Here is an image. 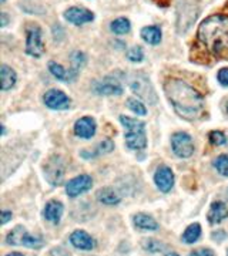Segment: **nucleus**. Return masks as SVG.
<instances>
[{"instance_id": "nucleus-1", "label": "nucleus", "mask_w": 228, "mask_h": 256, "mask_svg": "<svg viewBox=\"0 0 228 256\" xmlns=\"http://www.w3.org/2000/svg\"><path fill=\"white\" fill-rule=\"evenodd\" d=\"M197 46L207 57L228 58V14H212L200 24Z\"/></svg>"}, {"instance_id": "nucleus-2", "label": "nucleus", "mask_w": 228, "mask_h": 256, "mask_svg": "<svg viewBox=\"0 0 228 256\" xmlns=\"http://www.w3.org/2000/svg\"><path fill=\"white\" fill-rule=\"evenodd\" d=\"M164 91L177 114L186 120H194L204 110V101L198 91L178 78H171L164 84Z\"/></svg>"}, {"instance_id": "nucleus-3", "label": "nucleus", "mask_w": 228, "mask_h": 256, "mask_svg": "<svg viewBox=\"0 0 228 256\" xmlns=\"http://www.w3.org/2000/svg\"><path fill=\"white\" fill-rule=\"evenodd\" d=\"M198 16V4L194 0H180L177 6V30L186 33Z\"/></svg>"}, {"instance_id": "nucleus-4", "label": "nucleus", "mask_w": 228, "mask_h": 256, "mask_svg": "<svg viewBox=\"0 0 228 256\" xmlns=\"http://www.w3.org/2000/svg\"><path fill=\"white\" fill-rule=\"evenodd\" d=\"M44 172H46V180L52 185H60L64 180V174H66V167L64 161L62 160V157L53 155L44 165Z\"/></svg>"}, {"instance_id": "nucleus-5", "label": "nucleus", "mask_w": 228, "mask_h": 256, "mask_svg": "<svg viewBox=\"0 0 228 256\" xmlns=\"http://www.w3.org/2000/svg\"><path fill=\"white\" fill-rule=\"evenodd\" d=\"M128 84L136 94H138L148 103H156V93L152 90L148 78L142 74H133L128 77Z\"/></svg>"}, {"instance_id": "nucleus-6", "label": "nucleus", "mask_w": 228, "mask_h": 256, "mask_svg": "<svg viewBox=\"0 0 228 256\" xmlns=\"http://www.w3.org/2000/svg\"><path fill=\"white\" fill-rule=\"evenodd\" d=\"M26 53L32 57H40L44 53V44L42 40V30L38 26H28L26 28Z\"/></svg>"}, {"instance_id": "nucleus-7", "label": "nucleus", "mask_w": 228, "mask_h": 256, "mask_svg": "<svg viewBox=\"0 0 228 256\" xmlns=\"http://www.w3.org/2000/svg\"><path fill=\"white\" fill-rule=\"evenodd\" d=\"M172 151L180 158H188L194 152V144L188 134L176 133L171 137Z\"/></svg>"}, {"instance_id": "nucleus-8", "label": "nucleus", "mask_w": 228, "mask_h": 256, "mask_svg": "<svg viewBox=\"0 0 228 256\" xmlns=\"http://www.w3.org/2000/svg\"><path fill=\"white\" fill-rule=\"evenodd\" d=\"M93 185V180L90 175H78L72 181H68L66 185V192L68 197L76 198L78 195L84 194L92 188Z\"/></svg>"}, {"instance_id": "nucleus-9", "label": "nucleus", "mask_w": 228, "mask_h": 256, "mask_svg": "<svg viewBox=\"0 0 228 256\" xmlns=\"http://www.w3.org/2000/svg\"><path fill=\"white\" fill-rule=\"evenodd\" d=\"M43 101L52 110H67L70 107V98L60 90H48Z\"/></svg>"}, {"instance_id": "nucleus-10", "label": "nucleus", "mask_w": 228, "mask_h": 256, "mask_svg": "<svg viewBox=\"0 0 228 256\" xmlns=\"http://www.w3.org/2000/svg\"><path fill=\"white\" fill-rule=\"evenodd\" d=\"M96 94L100 95H118L123 94L122 84L112 77H106L102 81H96L93 85Z\"/></svg>"}, {"instance_id": "nucleus-11", "label": "nucleus", "mask_w": 228, "mask_h": 256, "mask_svg": "<svg viewBox=\"0 0 228 256\" xmlns=\"http://www.w3.org/2000/svg\"><path fill=\"white\" fill-rule=\"evenodd\" d=\"M64 17L70 23L77 24V26H82V24L88 23V21H92V20L94 19V14L90 10L83 9V7H70L68 10H66Z\"/></svg>"}, {"instance_id": "nucleus-12", "label": "nucleus", "mask_w": 228, "mask_h": 256, "mask_svg": "<svg viewBox=\"0 0 228 256\" xmlns=\"http://www.w3.org/2000/svg\"><path fill=\"white\" fill-rule=\"evenodd\" d=\"M154 181H156L158 190L162 192H168L174 185V174L168 167H160L156 172Z\"/></svg>"}, {"instance_id": "nucleus-13", "label": "nucleus", "mask_w": 228, "mask_h": 256, "mask_svg": "<svg viewBox=\"0 0 228 256\" xmlns=\"http://www.w3.org/2000/svg\"><path fill=\"white\" fill-rule=\"evenodd\" d=\"M74 133L80 138H92L96 134V121L92 117H83L74 124Z\"/></svg>"}, {"instance_id": "nucleus-14", "label": "nucleus", "mask_w": 228, "mask_h": 256, "mask_svg": "<svg viewBox=\"0 0 228 256\" xmlns=\"http://www.w3.org/2000/svg\"><path fill=\"white\" fill-rule=\"evenodd\" d=\"M72 245L77 249H83V251H92L94 248V241L84 231H74L70 237Z\"/></svg>"}, {"instance_id": "nucleus-15", "label": "nucleus", "mask_w": 228, "mask_h": 256, "mask_svg": "<svg viewBox=\"0 0 228 256\" xmlns=\"http://www.w3.org/2000/svg\"><path fill=\"white\" fill-rule=\"evenodd\" d=\"M208 221L210 224H220L221 221H224L226 218H228V207L227 204L221 202V201H217L211 205L208 212Z\"/></svg>"}, {"instance_id": "nucleus-16", "label": "nucleus", "mask_w": 228, "mask_h": 256, "mask_svg": "<svg viewBox=\"0 0 228 256\" xmlns=\"http://www.w3.org/2000/svg\"><path fill=\"white\" fill-rule=\"evenodd\" d=\"M126 142L132 150H142L147 145V138L144 131H128L126 134Z\"/></svg>"}, {"instance_id": "nucleus-17", "label": "nucleus", "mask_w": 228, "mask_h": 256, "mask_svg": "<svg viewBox=\"0 0 228 256\" xmlns=\"http://www.w3.org/2000/svg\"><path fill=\"white\" fill-rule=\"evenodd\" d=\"M63 215V205L58 201H50L46 204L44 208V218L48 219V222L57 224Z\"/></svg>"}, {"instance_id": "nucleus-18", "label": "nucleus", "mask_w": 228, "mask_h": 256, "mask_svg": "<svg viewBox=\"0 0 228 256\" xmlns=\"http://www.w3.org/2000/svg\"><path fill=\"white\" fill-rule=\"evenodd\" d=\"M48 70H50V73L56 77V78L63 80V81H72V80L77 76V71H74L73 68L67 71V70H64L63 67L60 66V64H57V63H54V61H50V63H48Z\"/></svg>"}, {"instance_id": "nucleus-19", "label": "nucleus", "mask_w": 228, "mask_h": 256, "mask_svg": "<svg viewBox=\"0 0 228 256\" xmlns=\"http://www.w3.org/2000/svg\"><path fill=\"white\" fill-rule=\"evenodd\" d=\"M134 225L138 229H142V231H156V229H158V224L150 215H146V214L134 215Z\"/></svg>"}, {"instance_id": "nucleus-20", "label": "nucleus", "mask_w": 228, "mask_h": 256, "mask_svg": "<svg viewBox=\"0 0 228 256\" xmlns=\"http://www.w3.org/2000/svg\"><path fill=\"white\" fill-rule=\"evenodd\" d=\"M0 78H2V90L8 91L16 83V73L9 66L0 67Z\"/></svg>"}, {"instance_id": "nucleus-21", "label": "nucleus", "mask_w": 228, "mask_h": 256, "mask_svg": "<svg viewBox=\"0 0 228 256\" xmlns=\"http://www.w3.org/2000/svg\"><path fill=\"white\" fill-rule=\"evenodd\" d=\"M142 37L148 44H158L162 40V30L157 26H148L142 30Z\"/></svg>"}, {"instance_id": "nucleus-22", "label": "nucleus", "mask_w": 228, "mask_h": 256, "mask_svg": "<svg viewBox=\"0 0 228 256\" xmlns=\"http://www.w3.org/2000/svg\"><path fill=\"white\" fill-rule=\"evenodd\" d=\"M97 199L106 205H116L120 202V197L112 188H102L97 192Z\"/></svg>"}, {"instance_id": "nucleus-23", "label": "nucleus", "mask_w": 228, "mask_h": 256, "mask_svg": "<svg viewBox=\"0 0 228 256\" xmlns=\"http://www.w3.org/2000/svg\"><path fill=\"white\" fill-rule=\"evenodd\" d=\"M200 235H201V227L198 224H192L187 228L182 234V241L186 244H194L196 241H198Z\"/></svg>"}, {"instance_id": "nucleus-24", "label": "nucleus", "mask_w": 228, "mask_h": 256, "mask_svg": "<svg viewBox=\"0 0 228 256\" xmlns=\"http://www.w3.org/2000/svg\"><path fill=\"white\" fill-rule=\"evenodd\" d=\"M120 123L123 124L128 131H144V123L136 120V118H130L127 115H120Z\"/></svg>"}, {"instance_id": "nucleus-25", "label": "nucleus", "mask_w": 228, "mask_h": 256, "mask_svg": "<svg viewBox=\"0 0 228 256\" xmlns=\"http://www.w3.org/2000/svg\"><path fill=\"white\" fill-rule=\"evenodd\" d=\"M24 234H26V229L23 227L14 228L12 232H10L6 241L9 245H23V238H24Z\"/></svg>"}, {"instance_id": "nucleus-26", "label": "nucleus", "mask_w": 228, "mask_h": 256, "mask_svg": "<svg viewBox=\"0 0 228 256\" xmlns=\"http://www.w3.org/2000/svg\"><path fill=\"white\" fill-rule=\"evenodd\" d=\"M130 21L124 17H120V19H116L112 23V30H113L116 34H126L130 31Z\"/></svg>"}, {"instance_id": "nucleus-27", "label": "nucleus", "mask_w": 228, "mask_h": 256, "mask_svg": "<svg viewBox=\"0 0 228 256\" xmlns=\"http://www.w3.org/2000/svg\"><path fill=\"white\" fill-rule=\"evenodd\" d=\"M142 248H144V251H147L150 254H157L164 249V245L156 239H146V241H142Z\"/></svg>"}, {"instance_id": "nucleus-28", "label": "nucleus", "mask_w": 228, "mask_h": 256, "mask_svg": "<svg viewBox=\"0 0 228 256\" xmlns=\"http://www.w3.org/2000/svg\"><path fill=\"white\" fill-rule=\"evenodd\" d=\"M127 105H128V108L136 113L137 115H146L147 114V110H146V105L142 104L140 100H137V98H128L127 100Z\"/></svg>"}, {"instance_id": "nucleus-29", "label": "nucleus", "mask_w": 228, "mask_h": 256, "mask_svg": "<svg viewBox=\"0 0 228 256\" xmlns=\"http://www.w3.org/2000/svg\"><path fill=\"white\" fill-rule=\"evenodd\" d=\"M214 167L217 168L221 175L224 177H228V154H224V155H220L218 158L214 162Z\"/></svg>"}, {"instance_id": "nucleus-30", "label": "nucleus", "mask_w": 228, "mask_h": 256, "mask_svg": "<svg viewBox=\"0 0 228 256\" xmlns=\"http://www.w3.org/2000/svg\"><path fill=\"white\" fill-rule=\"evenodd\" d=\"M142 48L138 47V46H134V47L128 48V51H127V58L130 60V61H134V63H138V61H142Z\"/></svg>"}, {"instance_id": "nucleus-31", "label": "nucleus", "mask_w": 228, "mask_h": 256, "mask_svg": "<svg viewBox=\"0 0 228 256\" xmlns=\"http://www.w3.org/2000/svg\"><path fill=\"white\" fill-rule=\"evenodd\" d=\"M208 138L210 142H211L212 145H222V144H226V141H227L226 135L221 133V131H211Z\"/></svg>"}, {"instance_id": "nucleus-32", "label": "nucleus", "mask_w": 228, "mask_h": 256, "mask_svg": "<svg viewBox=\"0 0 228 256\" xmlns=\"http://www.w3.org/2000/svg\"><path fill=\"white\" fill-rule=\"evenodd\" d=\"M114 150V144L113 141H110V140H104L103 142H100V145H98V148H97V154H107V152L113 151Z\"/></svg>"}, {"instance_id": "nucleus-33", "label": "nucleus", "mask_w": 228, "mask_h": 256, "mask_svg": "<svg viewBox=\"0 0 228 256\" xmlns=\"http://www.w3.org/2000/svg\"><path fill=\"white\" fill-rule=\"evenodd\" d=\"M218 81L222 85H228V68H221V70H220Z\"/></svg>"}, {"instance_id": "nucleus-34", "label": "nucleus", "mask_w": 228, "mask_h": 256, "mask_svg": "<svg viewBox=\"0 0 228 256\" xmlns=\"http://www.w3.org/2000/svg\"><path fill=\"white\" fill-rule=\"evenodd\" d=\"M190 256H214V254L211 249H198V251L191 252Z\"/></svg>"}, {"instance_id": "nucleus-35", "label": "nucleus", "mask_w": 228, "mask_h": 256, "mask_svg": "<svg viewBox=\"0 0 228 256\" xmlns=\"http://www.w3.org/2000/svg\"><path fill=\"white\" fill-rule=\"evenodd\" d=\"M10 219H12V212H8V211H2V224H8Z\"/></svg>"}, {"instance_id": "nucleus-36", "label": "nucleus", "mask_w": 228, "mask_h": 256, "mask_svg": "<svg viewBox=\"0 0 228 256\" xmlns=\"http://www.w3.org/2000/svg\"><path fill=\"white\" fill-rule=\"evenodd\" d=\"M156 4H158V6H162V7H167V6H170L171 0H152Z\"/></svg>"}, {"instance_id": "nucleus-37", "label": "nucleus", "mask_w": 228, "mask_h": 256, "mask_svg": "<svg viewBox=\"0 0 228 256\" xmlns=\"http://www.w3.org/2000/svg\"><path fill=\"white\" fill-rule=\"evenodd\" d=\"M0 17H2V23H0V26H2V27H4V26L8 24V14H6V13H2V14H0Z\"/></svg>"}, {"instance_id": "nucleus-38", "label": "nucleus", "mask_w": 228, "mask_h": 256, "mask_svg": "<svg viewBox=\"0 0 228 256\" xmlns=\"http://www.w3.org/2000/svg\"><path fill=\"white\" fill-rule=\"evenodd\" d=\"M8 256H23L22 254H18V252H13V254H9Z\"/></svg>"}, {"instance_id": "nucleus-39", "label": "nucleus", "mask_w": 228, "mask_h": 256, "mask_svg": "<svg viewBox=\"0 0 228 256\" xmlns=\"http://www.w3.org/2000/svg\"><path fill=\"white\" fill-rule=\"evenodd\" d=\"M166 256H178L177 254H174V252H170V254H167Z\"/></svg>"}, {"instance_id": "nucleus-40", "label": "nucleus", "mask_w": 228, "mask_h": 256, "mask_svg": "<svg viewBox=\"0 0 228 256\" xmlns=\"http://www.w3.org/2000/svg\"><path fill=\"white\" fill-rule=\"evenodd\" d=\"M227 114H228V101H227Z\"/></svg>"}, {"instance_id": "nucleus-41", "label": "nucleus", "mask_w": 228, "mask_h": 256, "mask_svg": "<svg viewBox=\"0 0 228 256\" xmlns=\"http://www.w3.org/2000/svg\"><path fill=\"white\" fill-rule=\"evenodd\" d=\"M0 1H4V0H0Z\"/></svg>"}]
</instances>
